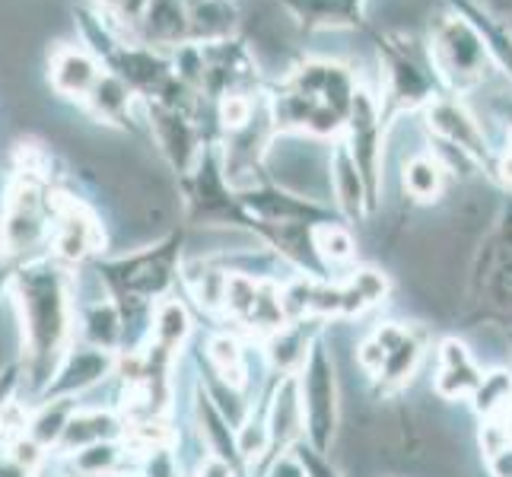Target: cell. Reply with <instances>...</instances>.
<instances>
[{"label": "cell", "instance_id": "cell-32", "mask_svg": "<svg viewBox=\"0 0 512 477\" xmlns=\"http://www.w3.org/2000/svg\"><path fill=\"white\" fill-rule=\"evenodd\" d=\"M0 477H35V474L16 465L10 455H4V458H0Z\"/></svg>", "mask_w": 512, "mask_h": 477}, {"label": "cell", "instance_id": "cell-3", "mask_svg": "<svg viewBox=\"0 0 512 477\" xmlns=\"http://www.w3.org/2000/svg\"><path fill=\"white\" fill-rule=\"evenodd\" d=\"M296 385L312 449L325 455L334 443V433H338V376H334L328 350L319 341L309 347L306 363L299 366Z\"/></svg>", "mask_w": 512, "mask_h": 477}, {"label": "cell", "instance_id": "cell-9", "mask_svg": "<svg viewBox=\"0 0 512 477\" xmlns=\"http://www.w3.org/2000/svg\"><path fill=\"white\" fill-rule=\"evenodd\" d=\"M99 77H102V67L90 51H83L80 45L51 48L48 80H51V90L55 93H61L67 99H86Z\"/></svg>", "mask_w": 512, "mask_h": 477}, {"label": "cell", "instance_id": "cell-12", "mask_svg": "<svg viewBox=\"0 0 512 477\" xmlns=\"http://www.w3.org/2000/svg\"><path fill=\"white\" fill-rule=\"evenodd\" d=\"M306 433L303 423V404H299V385L296 376H284L277 382L268 408V436H271V452H290L296 439Z\"/></svg>", "mask_w": 512, "mask_h": 477}, {"label": "cell", "instance_id": "cell-20", "mask_svg": "<svg viewBox=\"0 0 512 477\" xmlns=\"http://www.w3.org/2000/svg\"><path fill=\"white\" fill-rule=\"evenodd\" d=\"M191 334V318L182 299L163 296L153 309V347H160L166 353H179V347L188 341Z\"/></svg>", "mask_w": 512, "mask_h": 477}, {"label": "cell", "instance_id": "cell-13", "mask_svg": "<svg viewBox=\"0 0 512 477\" xmlns=\"http://www.w3.org/2000/svg\"><path fill=\"white\" fill-rule=\"evenodd\" d=\"M481 382V369L474 363V357L468 353V347L462 341H443L439 347V373H436V392L446 401L455 398H468L474 395V388Z\"/></svg>", "mask_w": 512, "mask_h": 477}, {"label": "cell", "instance_id": "cell-6", "mask_svg": "<svg viewBox=\"0 0 512 477\" xmlns=\"http://www.w3.org/2000/svg\"><path fill=\"white\" fill-rule=\"evenodd\" d=\"M51 201V245L61 261H86L105 242L99 220L80 201Z\"/></svg>", "mask_w": 512, "mask_h": 477}, {"label": "cell", "instance_id": "cell-5", "mask_svg": "<svg viewBox=\"0 0 512 477\" xmlns=\"http://www.w3.org/2000/svg\"><path fill=\"white\" fill-rule=\"evenodd\" d=\"M347 125H350L347 150L363 179L366 207L373 210L379 204V191H382V131H379V109H376V102L369 99V93H360V90L353 93Z\"/></svg>", "mask_w": 512, "mask_h": 477}, {"label": "cell", "instance_id": "cell-11", "mask_svg": "<svg viewBox=\"0 0 512 477\" xmlns=\"http://www.w3.org/2000/svg\"><path fill=\"white\" fill-rule=\"evenodd\" d=\"M128 430V420L115 414V411H102V408H77L70 414L67 427L61 433L58 443V455H70L83 446L93 443H109V439H121Z\"/></svg>", "mask_w": 512, "mask_h": 477}, {"label": "cell", "instance_id": "cell-34", "mask_svg": "<svg viewBox=\"0 0 512 477\" xmlns=\"http://www.w3.org/2000/svg\"><path fill=\"white\" fill-rule=\"evenodd\" d=\"M506 175H512V150H509V159H506Z\"/></svg>", "mask_w": 512, "mask_h": 477}, {"label": "cell", "instance_id": "cell-27", "mask_svg": "<svg viewBox=\"0 0 512 477\" xmlns=\"http://www.w3.org/2000/svg\"><path fill=\"white\" fill-rule=\"evenodd\" d=\"M474 408L481 414H497V411H506L509 408V398H512V376L509 373H490V376H481L478 388H474Z\"/></svg>", "mask_w": 512, "mask_h": 477}, {"label": "cell", "instance_id": "cell-30", "mask_svg": "<svg viewBox=\"0 0 512 477\" xmlns=\"http://www.w3.org/2000/svg\"><path fill=\"white\" fill-rule=\"evenodd\" d=\"M268 477H306V471H303V465H299V458L296 455H290V452H284L274 462V468L268 471Z\"/></svg>", "mask_w": 512, "mask_h": 477}, {"label": "cell", "instance_id": "cell-14", "mask_svg": "<svg viewBox=\"0 0 512 477\" xmlns=\"http://www.w3.org/2000/svg\"><path fill=\"white\" fill-rule=\"evenodd\" d=\"M436 48L439 58H443V67L455 80H474L478 77V64H481V45L474 39V32L462 23H446L436 35Z\"/></svg>", "mask_w": 512, "mask_h": 477}, {"label": "cell", "instance_id": "cell-36", "mask_svg": "<svg viewBox=\"0 0 512 477\" xmlns=\"http://www.w3.org/2000/svg\"><path fill=\"white\" fill-rule=\"evenodd\" d=\"M131 477H144V474H131Z\"/></svg>", "mask_w": 512, "mask_h": 477}, {"label": "cell", "instance_id": "cell-18", "mask_svg": "<svg viewBox=\"0 0 512 477\" xmlns=\"http://www.w3.org/2000/svg\"><path fill=\"white\" fill-rule=\"evenodd\" d=\"M77 411V401L74 398H45L39 408L32 411V417L26 420V436L32 443H39L45 452L51 449L55 452L58 443H61V433L67 427L70 414Z\"/></svg>", "mask_w": 512, "mask_h": 477}, {"label": "cell", "instance_id": "cell-16", "mask_svg": "<svg viewBox=\"0 0 512 477\" xmlns=\"http://www.w3.org/2000/svg\"><path fill=\"white\" fill-rule=\"evenodd\" d=\"M188 13V39L226 42L236 29V7L229 0H185Z\"/></svg>", "mask_w": 512, "mask_h": 477}, {"label": "cell", "instance_id": "cell-19", "mask_svg": "<svg viewBox=\"0 0 512 477\" xmlns=\"http://www.w3.org/2000/svg\"><path fill=\"white\" fill-rule=\"evenodd\" d=\"M131 99H134V93L128 90L125 80H118L115 74H102L83 102L90 105L96 121H105V125H128L125 118L131 109Z\"/></svg>", "mask_w": 512, "mask_h": 477}, {"label": "cell", "instance_id": "cell-33", "mask_svg": "<svg viewBox=\"0 0 512 477\" xmlns=\"http://www.w3.org/2000/svg\"><path fill=\"white\" fill-rule=\"evenodd\" d=\"M503 433H506V439L512 443V404L506 408V423H503Z\"/></svg>", "mask_w": 512, "mask_h": 477}, {"label": "cell", "instance_id": "cell-29", "mask_svg": "<svg viewBox=\"0 0 512 477\" xmlns=\"http://www.w3.org/2000/svg\"><path fill=\"white\" fill-rule=\"evenodd\" d=\"M20 382H23V376H20V363L0 366V433H4L7 411L13 408V398H16V388H20Z\"/></svg>", "mask_w": 512, "mask_h": 477}, {"label": "cell", "instance_id": "cell-22", "mask_svg": "<svg viewBox=\"0 0 512 477\" xmlns=\"http://www.w3.org/2000/svg\"><path fill=\"white\" fill-rule=\"evenodd\" d=\"M331 185H334V194H338V204L344 207V214L360 217L363 210H369L366 207V188H363L357 166H353L347 144H341L331 156Z\"/></svg>", "mask_w": 512, "mask_h": 477}, {"label": "cell", "instance_id": "cell-28", "mask_svg": "<svg viewBox=\"0 0 512 477\" xmlns=\"http://www.w3.org/2000/svg\"><path fill=\"white\" fill-rule=\"evenodd\" d=\"M484 452H487V465L493 477H512V443L506 439L503 427H490L487 436H481Z\"/></svg>", "mask_w": 512, "mask_h": 477}, {"label": "cell", "instance_id": "cell-2", "mask_svg": "<svg viewBox=\"0 0 512 477\" xmlns=\"http://www.w3.org/2000/svg\"><path fill=\"white\" fill-rule=\"evenodd\" d=\"M182 255V236H166L163 242L147 245V249L118 255L99 264L102 284L109 287L118 299H163L166 290L175 284V271H179Z\"/></svg>", "mask_w": 512, "mask_h": 477}, {"label": "cell", "instance_id": "cell-15", "mask_svg": "<svg viewBox=\"0 0 512 477\" xmlns=\"http://www.w3.org/2000/svg\"><path fill=\"white\" fill-rule=\"evenodd\" d=\"M128 458L131 449L121 439H109V443H93L70 455H58V462L67 468V477H115L125 471Z\"/></svg>", "mask_w": 512, "mask_h": 477}, {"label": "cell", "instance_id": "cell-24", "mask_svg": "<svg viewBox=\"0 0 512 477\" xmlns=\"http://www.w3.org/2000/svg\"><path fill=\"white\" fill-rule=\"evenodd\" d=\"M299 23L306 26H347L353 23V7L357 0H280Z\"/></svg>", "mask_w": 512, "mask_h": 477}, {"label": "cell", "instance_id": "cell-25", "mask_svg": "<svg viewBox=\"0 0 512 477\" xmlns=\"http://www.w3.org/2000/svg\"><path fill=\"white\" fill-rule=\"evenodd\" d=\"M312 249L325 264H344L353 258V252H357V242H353V236L344 226L325 223V226L312 229Z\"/></svg>", "mask_w": 512, "mask_h": 477}, {"label": "cell", "instance_id": "cell-26", "mask_svg": "<svg viewBox=\"0 0 512 477\" xmlns=\"http://www.w3.org/2000/svg\"><path fill=\"white\" fill-rule=\"evenodd\" d=\"M404 188H408V194L417 201H433L439 188H443V172H439L436 159L414 156L411 163L404 166Z\"/></svg>", "mask_w": 512, "mask_h": 477}, {"label": "cell", "instance_id": "cell-23", "mask_svg": "<svg viewBox=\"0 0 512 477\" xmlns=\"http://www.w3.org/2000/svg\"><path fill=\"white\" fill-rule=\"evenodd\" d=\"M306 325L309 322L287 325V328H280L277 334H271V338H268V360L284 376H296V369L303 366L306 357H309V347L315 344L306 334Z\"/></svg>", "mask_w": 512, "mask_h": 477}, {"label": "cell", "instance_id": "cell-35", "mask_svg": "<svg viewBox=\"0 0 512 477\" xmlns=\"http://www.w3.org/2000/svg\"><path fill=\"white\" fill-rule=\"evenodd\" d=\"M35 477H48V471H45V465L39 468V474H35ZM51 477H58V474H51Z\"/></svg>", "mask_w": 512, "mask_h": 477}, {"label": "cell", "instance_id": "cell-7", "mask_svg": "<svg viewBox=\"0 0 512 477\" xmlns=\"http://www.w3.org/2000/svg\"><path fill=\"white\" fill-rule=\"evenodd\" d=\"M115 363L118 357L112 350H102V347H67V353L61 357L55 376L45 385L42 401L45 398H77L83 395L86 388L99 385L105 376L115 373Z\"/></svg>", "mask_w": 512, "mask_h": 477}, {"label": "cell", "instance_id": "cell-17", "mask_svg": "<svg viewBox=\"0 0 512 477\" xmlns=\"http://www.w3.org/2000/svg\"><path fill=\"white\" fill-rule=\"evenodd\" d=\"M77 322H80V331L90 347H102V350H115L118 341H121V312L112 299H93V303H86L77 309Z\"/></svg>", "mask_w": 512, "mask_h": 477}, {"label": "cell", "instance_id": "cell-31", "mask_svg": "<svg viewBox=\"0 0 512 477\" xmlns=\"http://www.w3.org/2000/svg\"><path fill=\"white\" fill-rule=\"evenodd\" d=\"M198 477H236V468L226 465L217 455H204V462L198 468Z\"/></svg>", "mask_w": 512, "mask_h": 477}, {"label": "cell", "instance_id": "cell-8", "mask_svg": "<svg viewBox=\"0 0 512 477\" xmlns=\"http://www.w3.org/2000/svg\"><path fill=\"white\" fill-rule=\"evenodd\" d=\"M150 128L156 137V147L172 163V169L188 175L194 163H198V156L204 153V144L191 115L185 109H175V105L150 102Z\"/></svg>", "mask_w": 512, "mask_h": 477}, {"label": "cell", "instance_id": "cell-21", "mask_svg": "<svg viewBox=\"0 0 512 477\" xmlns=\"http://www.w3.org/2000/svg\"><path fill=\"white\" fill-rule=\"evenodd\" d=\"M430 125L443 134L449 144L462 147L468 153H484V137L478 131V125L458 109L452 102H436L430 109Z\"/></svg>", "mask_w": 512, "mask_h": 477}, {"label": "cell", "instance_id": "cell-1", "mask_svg": "<svg viewBox=\"0 0 512 477\" xmlns=\"http://www.w3.org/2000/svg\"><path fill=\"white\" fill-rule=\"evenodd\" d=\"M10 296L23 331V369L26 385L45 392L77 328L74 280L61 264H26L10 280Z\"/></svg>", "mask_w": 512, "mask_h": 477}, {"label": "cell", "instance_id": "cell-4", "mask_svg": "<svg viewBox=\"0 0 512 477\" xmlns=\"http://www.w3.org/2000/svg\"><path fill=\"white\" fill-rule=\"evenodd\" d=\"M51 236V201L42 198L32 175L20 179L4 201L0 217V249L7 255H26Z\"/></svg>", "mask_w": 512, "mask_h": 477}, {"label": "cell", "instance_id": "cell-10", "mask_svg": "<svg viewBox=\"0 0 512 477\" xmlns=\"http://www.w3.org/2000/svg\"><path fill=\"white\" fill-rule=\"evenodd\" d=\"M373 341L382 350V363H379L376 379L385 388H398V385L408 382L417 369V360H420V344L411 338V331L395 325V322H388L373 334Z\"/></svg>", "mask_w": 512, "mask_h": 477}]
</instances>
